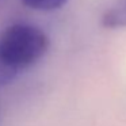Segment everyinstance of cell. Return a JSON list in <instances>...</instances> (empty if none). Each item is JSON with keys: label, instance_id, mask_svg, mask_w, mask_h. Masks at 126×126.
Instances as JSON below:
<instances>
[{"label": "cell", "instance_id": "cell-1", "mask_svg": "<svg viewBox=\"0 0 126 126\" xmlns=\"http://www.w3.org/2000/svg\"><path fill=\"white\" fill-rule=\"evenodd\" d=\"M49 47V38L41 29L18 23L0 35V65L11 73L35 64Z\"/></svg>", "mask_w": 126, "mask_h": 126}, {"label": "cell", "instance_id": "cell-3", "mask_svg": "<svg viewBox=\"0 0 126 126\" xmlns=\"http://www.w3.org/2000/svg\"><path fill=\"white\" fill-rule=\"evenodd\" d=\"M26 6L38 11H53L58 10L68 1V0H22Z\"/></svg>", "mask_w": 126, "mask_h": 126}, {"label": "cell", "instance_id": "cell-2", "mask_svg": "<svg viewBox=\"0 0 126 126\" xmlns=\"http://www.w3.org/2000/svg\"><path fill=\"white\" fill-rule=\"evenodd\" d=\"M103 26L110 29L126 26V0H121V3L110 8L103 15Z\"/></svg>", "mask_w": 126, "mask_h": 126}, {"label": "cell", "instance_id": "cell-4", "mask_svg": "<svg viewBox=\"0 0 126 126\" xmlns=\"http://www.w3.org/2000/svg\"><path fill=\"white\" fill-rule=\"evenodd\" d=\"M12 77H14V73L8 72L7 69H4L3 66L0 65V84H6V83L10 81Z\"/></svg>", "mask_w": 126, "mask_h": 126}]
</instances>
